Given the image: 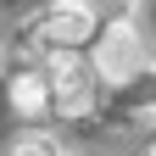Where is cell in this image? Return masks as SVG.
<instances>
[{
	"label": "cell",
	"mask_w": 156,
	"mask_h": 156,
	"mask_svg": "<svg viewBox=\"0 0 156 156\" xmlns=\"http://www.w3.org/2000/svg\"><path fill=\"white\" fill-rule=\"evenodd\" d=\"M106 23H95V6L89 0H50L45 11L28 23V50L39 62H50V56H67V50H84L101 39Z\"/></svg>",
	"instance_id": "cell-1"
},
{
	"label": "cell",
	"mask_w": 156,
	"mask_h": 156,
	"mask_svg": "<svg viewBox=\"0 0 156 156\" xmlns=\"http://www.w3.org/2000/svg\"><path fill=\"white\" fill-rule=\"evenodd\" d=\"M50 73V95H56V117H67V123H89L95 106H101V89L106 78L95 73L89 50H67V56H50L45 62Z\"/></svg>",
	"instance_id": "cell-2"
},
{
	"label": "cell",
	"mask_w": 156,
	"mask_h": 156,
	"mask_svg": "<svg viewBox=\"0 0 156 156\" xmlns=\"http://www.w3.org/2000/svg\"><path fill=\"white\" fill-rule=\"evenodd\" d=\"M89 62H95V73L106 78V89L123 95V89H134L151 73V50L140 45V34L128 28V17H117V23H106L101 39L89 45Z\"/></svg>",
	"instance_id": "cell-3"
},
{
	"label": "cell",
	"mask_w": 156,
	"mask_h": 156,
	"mask_svg": "<svg viewBox=\"0 0 156 156\" xmlns=\"http://www.w3.org/2000/svg\"><path fill=\"white\" fill-rule=\"evenodd\" d=\"M6 101H11V112L23 117L28 128H39L45 117H56V95H50V73H45V62L17 67V73L6 78Z\"/></svg>",
	"instance_id": "cell-4"
},
{
	"label": "cell",
	"mask_w": 156,
	"mask_h": 156,
	"mask_svg": "<svg viewBox=\"0 0 156 156\" xmlns=\"http://www.w3.org/2000/svg\"><path fill=\"white\" fill-rule=\"evenodd\" d=\"M128 28L140 34V45L151 50V67H156V0H128Z\"/></svg>",
	"instance_id": "cell-5"
},
{
	"label": "cell",
	"mask_w": 156,
	"mask_h": 156,
	"mask_svg": "<svg viewBox=\"0 0 156 156\" xmlns=\"http://www.w3.org/2000/svg\"><path fill=\"white\" fill-rule=\"evenodd\" d=\"M6 156H67V151H62V140H56V134H45V128H23V134L11 140Z\"/></svg>",
	"instance_id": "cell-6"
},
{
	"label": "cell",
	"mask_w": 156,
	"mask_h": 156,
	"mask_svg": "<svg viewBox=\"0 0 156 156\" xmlns=\"http://www.w3.org/2000/svg\"><path fill=\"white\" fill-rule=\"evenodd\" d=\"M123 112H134V117H156V67H151L134 89H123Z\"/></svg>",
	"instance_id": "cell-7"
},
{
	"label": "cell",
	"mask_w": 156,
	"mask_h": 156,
	"mask_svg": "<svg viewBox=\"0 0 156 156\" xmlns=\"http://www.w3.org/2000/svg\"><path fill=\"white\" fill-rule=\"evenodd\" d=\"M140 156H156V128H151V140L140 145Z\"/></svg>",
	"instance_id": "cell-8"
}]
</instances>
